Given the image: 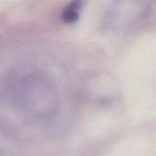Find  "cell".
<instances>
[{"label":"cell","instance_id":"obj_3","mask_svg":"<svg viewBox=\"0 0 156 156\" xmlns=\"http://www.w3.org/2000/svg\"><path fill=\"white\" fill-rule=\"evenodd\" d=\"M86 0H72L62 11L61 19L65 24H73L78 21Z\"/></svg>","mask_w":156,"mask_h":156},{"label":"cell","instance_id":"obj_1","mask_svg":"<svg viewBox=\"0 0 156 156\" xmlns=\"http://www.w3.org/2000/svg\"><path fill=\"white\" fill-rule=\"evenodd\" d=\"M2 95L16 112L36 121L50 119L58 108V96L49 80L39 72L12 74L6 80Z\"/></svg>","mask_w":156,"mask_h":156},{"label":"cell","instance_id":"obj_2","mask_svg":"<svg viewBox=\"0 0 156 156\" xmlns=\"http://www.w3.org/2000/svg\"><path fill=\"white\" fill-rule=\"evenodd\" d=\"M154 0H112L102 22L112 32L134 29L144 24L154 10Z\"/></svg>","mask_w":156,"mask_h":156}]
</instances>
